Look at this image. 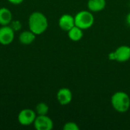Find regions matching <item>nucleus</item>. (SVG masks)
Returning <instances> with one entry per match:
<instances>
[{"label":"nucleus","mask_w":130,"mask_h":130,"mask_svg":"<svg viewBox=\"0 0 130 130\" xmlns=\"http://www.w3.org/2000/svg\"><path fill=\"white\" fill-rule=\"evenodd\" d=\"M28 25L30 30L36 35H40L46 30L48 27V20L43 13L34 11L29 17Z\"/></svg>","instance_id":"nucleus-1"},{"label":"nucleus","mask_w":130,"mask_h":130,"mask_svg":"<svg viewBox=\"0 0 130 130\" xmlns=\"http://www.w3.org/2000/svg\"><path fill=\"white\" fill-rule=\"evenodd\" d=\"M111 104L119 113H126L130 107L129 96L124 91H117L111 97Z\"/></svg>","instance_id":"nucleus-2"},{"label":"nucleus","mask_w":130,"mask_h":130,"mask_svg":"<svg viewBox=\"0 0 130 130\" xmlns=\"http://www.w3.org/2000/svg\"><path fill=\"white\" fill-rule=\"evenodd\" d=\"M74 18L75 26L80 27L82 30L90 28L94 22V15L88 11H81L78 12Z\"/></svg>","instance_id":"nucleus-3"},{"label":"nucleus","mask_w":130,"mask_h":130,"mask_svg":"<svg viewBox=\"0 0 130 130\" xmlns=\"http://www.w3.org/2000/svg\"><path fill=\"white\" fill-rule=\"evenodd\" d=\"M110 60H115L119 62H125L130 59V46L123 45L119 46L114 52L108 55Z\"/></svg>","instance_id":"nucleus-4"},{"label":"nucleus","mask_w":130,"mask_h":130,"mask_svg":"<svg viewBox=\"0 0 130 130\" xmlns=\"http://www.w3.org/2000/svg\"><path fill=\"white\" fill-rule=\"evenodd\" d=\"M36 117L37 113L34 110L30 109H24L18 113V120L22 126H29L34 124Z\"/></svg>","instance_id":"nucleus-5"},{"label":"nucleus","mask_w":130,"mask_h":130,"mask_svg":"<svg viewBox=\"0 0 130 130\" xmlns=\"http://www.w3.org/2000/svg\"><path fill=\"white\" fill-rule=\"evenodd\" d=\"M34 126L37 130H51L53 128V122L46 115H37Z\"/></svg>","instance_id":"nucleus-6"},{"label":"nucleus","mask_w":130,"mask_h":130,"mask_svg":"<svg viewBox=\"0 0 130 130\" xmlns=\"http://www.w3.org/2000/svg\"><path fill=\"white\" fill-rule=\"evenodd\" d=\"M14 31L8 25H4L0 27V43L8 45L14 40Z\"/></svg>","instance_id":"nucleus-7"},{"label":"nucleus","mask_w":130,"mask_h":130,"mask_svg":"<svg viewBox=\"0 0 130 130\" xmlns=\"http://www.w3.org/2000/svg\"><path fill=\"white\" fill-rule=\"evenodd\" d=\"M57 101L61 105H67L72 100V91L67 88H60L56 94Z\"/></svg>","instance_id":"nucleus-8"},{"label":"nucleus","mask_w":130,"mask_h":130,"mask_svg":"<svg viewBox=\"0 0 130 130\" xmlns=\"http://www.w3.org/2000/svg\"><path fill=\"white\" fill-rule=\"evenodd\" d=\"M75 25V18L71 14H62L59 20V27L65 31L68 32Z\"/></svg>","instance_id":"nucleus-9"},{"label":"nucleus","mask_w":130,"mask_h":130,"mask_svg":"<svg viewBox=\"0 0 130 130\" xmlns=\"http://www.w3.org/2000/svg\"><path fill=\"white\" fill-rule=\"evenodd\" d=\"M106 5V0H88V8L91 11L93 12L103 11Z\"/></svg>","instance_id":"nucleus-10"},{"label":"nucleus","mask_w":130,"mask_h":130,"mask_svg":"<svg viewBox=\"0 0 130 130\" xmlns=\"http://www.w3.org/2000/svg\"><path fill=\"white\" fill-rule=\"evenodd\" d=\"M36 36L37 35L34 34L31 30H25L20 34L19 41L23 45H29L34 41Z\"/></svg>","instance_id":"nucleus-11"},{"label":"nucleus","mask_w":130,"mask_h":130,"mask_svg":"<svg viewBox=\"0 0 130 130\" xmlns=\"http://www.w3.org/2000/svg\"><path fill=\"white\" fill-rule=\"evenodd\" d=\"M12 21V13L7 8H0V24L8 25Z\"/></svg>","instance_id":"nucleus-12"},{"label":"nucleus","mask_w":130,"mask_h":130,"mask_svg":"<svg viewBox=\"0 0 130 130\" xmlns=\"http://www.w3.org/2000/svg\"><path fill=\"white\" fill-rule=\"evenodd\" d=\"M68 36L72 41H79L83 37V30L77 26H74L68 31Z\"/></svg>","instance_id":"nucleus-13"},{"label":"nucleus","mask_w":130,"mask_h":130,"mask_svg":"<svg viewBox=\"0 0 130 130\" xmlns=\"http://www.w3.org/2000/svg\"><path fill=\"white\" fill-rule=\"evenodd\" d=\"M49 111V107L46 103L40 102L37 104L35 112L37 115H46Z\"/></svg>","instance_id":"nucleus-14"},{"label":"nucleus","mask_w":130,"mask_h":130,"mask_svg":"<svg viewBox=\"0 0 130 130\" xmlns=\"http://www.w3.org/2000/svg\"><path fill=\"white\" fill-rule=\"evenodd\" d=\"M64 130H79V127L75 122H67L63 126Z\"/></svg>","instance_id":"nucleus-15"},{"label":"nucleus","mask_w":130,"mask_h":130,"mask_svg":"<svg viewBox=\"0 0 130 130\" xmlns=\"http://www.w3.org/2000/svg\"><path fill=\"white\" fill-rule=\"evenodd\" d=\"M10 27L12 28L14 31H17L21 28V23L20 21H18V20L11 21V22L10 23Z\"/></svg>","instance_id":"nucleus-16"},{"label":"nucleus","mask_w":130,"mask_h":130,"mask_svg":"<svg viewBox=\"0 0 130 130\" xmlns=\"http://www.w3.org/2000/svg\"><path fill=\"white\" fill-rule=\"evenodd\" d=\"M10 3L14 4V5H19L23 2L24 0H8Z\"/></svg>","instance_id":"nucleus-17"},{"label":"nucleus","mask_w":130,"mask_h":130,"mask_svg":"<svg viewBox=\"0 0 130 130\" xmlns=\"http://www.w3.org/2000/svg\"><path fill=\"white\" fill-rule=\"evenodd\" d=\"M126 22H127L128 25L130 26V12L127 14V16H126Z\"/></svg>","instance_id":"nucleus-18"},{"label":"nucleus","mask_w":130,"mask_h":130,"mask_svg":"<svg viewBox=\"0 0 130 130\" xmlns=\"http://www.w3.org/2000/svg\"><path fill=\"white\" fill-rule=\"evenodd\" d=\"M129 1H130V0H129Z\"/></svg>","instance_id":"nucleus-19"}]
</instances>
